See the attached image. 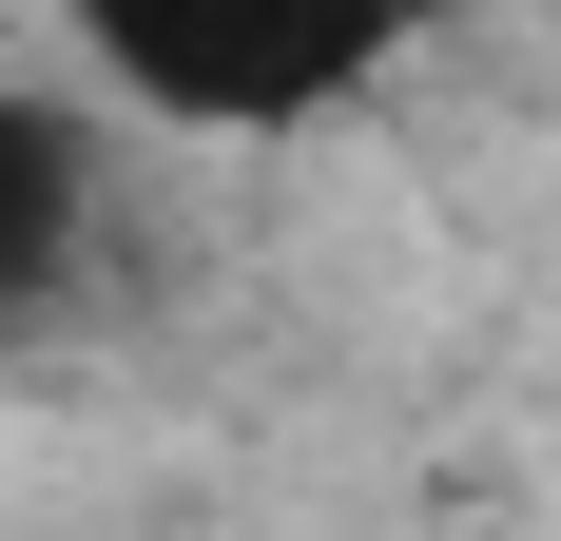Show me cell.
<instances>
[{
  "label": "cell",
  "instance_id": "2",
  "mask_svg": "<svg viewBox=\"0 0 561 541\" xmlns=\"http://www.w3.org/2000/svg\"><path fill=\"white\" fill-rule=\"evenodd\" d=\"M58 252H78V136L39 97H0V310H39Z\"/></svg>",
  "mask_w": 561,
  "mask_h": 541
},
{
  "label": "cell",
  "instance_id": "1",
  "mask_svg": "<svg viewBox=\"0 0 561 541\" xmlns=\"http://www.w3.org/2000/svg\"><path fill=\"white\" fill-rule=\"evenodd\" d=\"M78 39L116 58V97L194 136H290L407 39V0H78Z\"/></svg>",
  "mask_w": 561,
  "mask_h": 541
}]
</instances>
